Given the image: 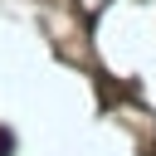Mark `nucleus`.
I'll use <instances>...</instances> for the list:
<instances>
[{"mask_svg": "<svg viewBox=\"0 0 156 156\" xmlns=\"http://www.w3.org/2000/svg\"><path fill=\"white\" fill-rule=\"evenodd\" d=\"M10 151H15V136H10V132H0V156H10Z\"/></svg>", "mask_w": 156, "mask_h": 156, "instance_id": "f257e3e1", "label": "nucleus"}, {"mask_svg": "<svg viewBox=\"0 0 156 156\" xmlns=\"http://www.w3.org/2000/svg\"><path fill=\"white\" fill-rule=\"evenodd\" d=\"M151 156H156V146H151Z\"/></svg>", "mask_w": 156, "mask_h": 156, "instance_id": "f03ea898", "label": "nucleus"}]
</instances>
